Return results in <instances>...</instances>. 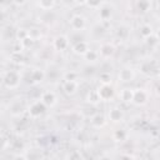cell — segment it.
<instances>
[{
	"mask_svg": "<svg viewBox=\"0 0 160 160\" xmlns=\"http://www.w3.org/2000/svg\"><path fill=\"white\" fill-rule=\"evenodd\" d=\"M20 82H21V75L16 70H9L8 72H5L2 78V84L8 90L18 89L20 86Z\"/></svg>",
	"mask_w": 160,
	"mask_h": 160,
	"instance_id": "6da1fadb",
	"label": "cell"
},
{
	"mask_svg": "<svg viewBox=\"0 0 160 160\" xmlns=\"http://www.w3.org/2000/svg\"><path fill=\"white\" fill-rule=\"evenodd\" d=\"M115 95V90L110 84H101L96 90V96L101 101H110Z\"/></svg>",
	"mask_w": 160,
	"mask_h": 160,
	"instance_id": "7a4b0ae2",
	"label": "cell"
},
{
	"mask_svg": "<svg viewBox=\"0 0 160 160\" xmlns=\"http://www.w3.org/2000/svg\"><path fill=\"white\" fill-rule=\"evenodd\" d=\"M45 109H46V106L44 105V102L41 100H36L28 108V112L31 119H38L45 112Z\"/></svg>",
	"mask_w": 160,
	"mask_h": 160,
	"instance_id": "3957f363",
	"label": "cell"
},
{
	"mask_svg": "<svg viewBox=\"0 0 160 160\" xmlns=\"http://www.w3.org/2000/svg\"><path fill=\"white\" fill-rule=\"evenodd\" d=\"M70 26L75 31H82L86 28V19L80 14H75L70 18Z\"/></svg>",
	"mask_w": 160,
	"mask_h": 160,
	"instance_id": "277c9868",
	"label": "cell"
},
{
	"mask_svg": "<svg viewBox=\"0 0 160 160\" xmlns=\"http://www.w3.org/2000/svg\"><path fill=\"white\" fill-rule=\"evenodd\" d=\"M136 74L131 68H122L118 74V80L121 82H131L134 81Z\"/></svg>",
	"mask_w": 160,
	"mask_h": 160,
	"instance_id": "5b68a950",
	"label": "cell"
},
{
	"mask_svg": "<svg viewBox=\"0 0 160 160\" xmlns=\"http://www.w3.org/2000/svg\"><path fill=\"white\" fill-rule=\"evenodd\" d=\"M40 100L44 102V105H45L46 108H52V106H55L56 102H58V98H56L55 92H54V91H50V90L44 91V92L41 94Z\"/></svg>",
	"mask_w": 160,
	"mask_h": 160,
	"instance_id": "8992f818",
	"label": "cell"
},
{
	"mask_svg": "<svg viewBox=\"0 0 160 160\" xmlns=\"http://www.w3.org/2000/svg\"><path fill=\"white\" fill-rule=\"evenodd\" d=\"M79 89V82L76 80H65L62 84V91L68 96H72L78 92Z\"/></svg>",
	"mask_w": 160,
	"mask_h": 160,
	"instance_id": "52a82bcc",
	"label": "cell"
},
{
	"mask_svg": "<svg viewBox=\"0 0 160 160\" xmlns=\"http://www.w3.org/2000/svg\"><path fill=\"white\" fill-rule=\"evenodd\" d=\"M146 101H148V92L144 89H135L132 104H135L136 106H140L146 104Z\"/></svg>",
	"mask_w": 160,
	"mask_h": 160,
	"instance_id": "ba28073f",
	"label": "cell"
},
{
	"mask_svg": "<svg viewBox=\"0 0 160 160\" xmlns=\"http://www.w3.org/2000/svg\"><path fill=\"white\" fill-rule=\"evenodd\" d=\"M54 48L56 50H60V51H64L69 48V38L66 35H59L55 38L54 40Z\"/></svg>",
	"mask_w": 160,
	"mask_h": 160,
	"instance_id": "9c48e42d",
	"label": "cell"
},
{
	"mask_svg": "<svg viewBox=\"0 0 160 160\" xmlns=\"http://www.w3.org/2000/svg\"><path fill=\"white\" fill-rule=\"evenodd\" d=\"M89 50H90V49H89L88 42H86V41H82V40L76 41V42L72 45V52L76 54V55H79V56H84Z\"/></svg>",
	"mask_w": 160,
	"mask_h": 160,
	"instance_id": "30bf717a",
	"label": "cell"
},
{
	"mask_svg": "<svg viewBox=\"0 0 160 160\" xmlns=\"http://www.w3.org/2000/svg\"><path fill=\"white\" fill-rule=\"evenodd\" d=\"M108 118L112 122H120L124 119V112H122V110L120 108H112V109L109 110Z\"/></svg>",
	"mask_w": 160,
	"mask_h": 160,
	"instance_id": "8fae6325",
	"label": "cell"
},
{
	"mask_svg": "<svg viewBox=\"0 0 160 160\" xmlns=\"http://www.w3.org/2000/svg\"><path fill=\"white\" fill-rule=\"evenodd\" d=\"M114 52H115V48H114V45H111L110 42L102 44V45L100 46V49H99V55L102 56V58H105V59L112 56Z\"/></svg>",
	"mask_w": 160,
	"mask_h": 160,
	"instance_id": "7c38bea8",
	"label": "cell"
},
{
	"mask_svg": "<svg viewBox=\"0 0 160 160\" xmlns=\"http://www.w3.org/2000/svg\"><path fill=\"white\" fill-rule=\"evenodd\" d=\"M45 79V72L41 69H35L30 72V82L31 84H40Z\"/></svg>",
	"mask_w": 160,
	"mask_h": 160,
	"instance_id": "4fadbf2b",
	"label": "cell"
},
{
	"mask_svg": "<svg viewBox=\"0 0 160 160\" xmlns=\"http://www.w3.org/2000/svg\"><path fill=\"white\" fill-rule=\"evenodd\" d=\"M134 91H135V89H131V88H124V89H121V91L119 94L120 100L124 101V102H132Z\"/></svg>",
	"mask_w": 160,
	"mask_h": 160,
	"instance_id": "5bb4252c",
	"label": "cell"
},
{
	"mask_svg": "<svg viewBox=\"0 0 160 160\" xmlns=\"http://www.w3.org/2000/svg\"><path fill=\"white\" fill-rule=\"evenodd\" d=\"M106 120H105V116L102 114H95L90 118V125L95 129H100L105 125Z\"/></svg>",
	"mask_w": 160,
	"mask_h": 160,
	"instance_id": "9a60e30c",
	"label": "cell"
},
{
	"mask_svg": "<svg viewBox=\"0 0 160 160\" xmlns=\"http://www.w3.org/2000/svg\"><path fill=\"white\" fill-rule=\"evenodd\" d=\"M140 35L144 38V39H148L149 36L154 35V30H152V26L149 25V24H144L140 26Z\"/></svg>",
	"mask_w": 160,
	"mask_h": 160,
	"instance_id": "2e32d148",
	"label": "cell"
},
{
	"mask_svg": "<svg viewBox=\"0 0 160 160\" xmlns=\"http://www.w3.org/2000/svg\"><path fill=\"white\" fill-rule=\"evenodd\" d=\"M140 71L144 74V75H150L152 71H154V64L151 61H144L141 65H140Z\"/></svg>",
	"mask_w": 160,
	"mask_h": 160,
	"instance_id": "e0dca14e",
	"label": "cell"
},
{
	"mask_svg": "<svg viewBox=\"0 0 160 160\" xmlns=\"http://www.w3.org/2000/svg\"><path fill=\"white\" fill-rule=\"evenodd\" d=\"M99 18L104 21L109 20L111 18V9L109 6H102L100 8V11H99Z\"/></svg>",
	"mask_w": 160,
	"mask_h": 160,
	"instance_id": "ac0fdd59",
	"label": "cell"
},
{
	"mask_svg": "<svg viewBox=\"0 0 160 160\" xmlns=\"http://www.w3.org/2000/svg\"><path fill=\"white\" fill-rule=\"evenodd\" d=\"M126 138H128V132L125 130H122V129L115 130L114 134H112V139L115 141H124V140H126Z\"/></svg>",
	"mask_w": 160,
	"mask_h": 160,
	"instance_id": "d6986e66",
	"label": "cell"
},
{
	"mask_svg": "<svg viewBox=\"0 0 160 160\" xmlns=\"http://www.w3.org/2000/svg\"><path fill=\"white\" fill-rule=\"evenodd\" d=\"M39 6L42 10H52L55 6V0H39Z\"/></svg>",
	"mask_w": 160,
	"mask_h": 160,
	"instance_id": "ffe728a7",
	"label": "cell"
},
{
	"mask_svg": "<svg viewBox=\"0 0 160 160\" xmlns=\"http://www.w3.org/2000/svg\"><path fill=\"white\" fill-rule=\"evenodd\" d=\"M136 6H138L139 11L146 12L150 9V1L149 0H136Z\"/></svg>",
	"mask_w": 160,
	"mask_h": 160,
	"instance_id": "44dd1931",
	"label": "cell"
},
{
	"mask_svg": "<svg viewBox=\"0 0 160 160\" xmlns=\"http://www.w3.org/2000/svg\"><path fill=\"white\" fill-rule=\"evenodd\" d=\"M99 52L98 51H95V50H89L85 55H84V59L86 60V61H89V62H94V61H96L98 59H99Z\"/></svg>",
	"mask_w": 160,
	"mask_h": 160,
	"instance_id": "7402d4cb",
	"label": "cell"
},
{
	"mask_svg": "<svg viewBox=\"0 0 160 160\" xmlns=\"http://www.w3.org/2000/svg\"><path fill=\"white\" fill-rule=\"evenodd\" d=\"M34 41H35V40H34L30 35H28V36H25L22 40H20V46H21L22 49H30V48L32 46Z\"/></svg>",
	"mask_w": 160,
	"mask_h": 160,
	"instance_id": "603a6c76",
	"label": "cell"
},
{
	"mask_svg": "<svg viewBox=\"0 0 160 160\" xmlns=\"http://www.w3.org/2000/svg\"><path fill=\"white\" fill-rule=\"evenodd\" d=\"M104 0H86V5L90 9H100Z\"/></svg>",
	"mask_w": 160,
	"mask_h": 160,
	"instance_id": "cb8c5ba5",
	"label": "cell"
},
{
	"mask_svg": "<svg viewBox=\"0 0 160 160\" xmlns=\"http://www.w3.org/2000/svg\"><path fill=\"white\" fill-rule=\"evenodd\" d=\"M116 35H118L120 39H125V38L129 35V31H128L126 28H124V26H119V28H118V31H116Z\"/></svg>",
	"mask_w": 160,
	"mask_h": 160,
	"instance_id": "d4e9b609",
	"label": "cell"
},
{
	"mask_svg": "<svg viewBox=\"0 0 160 160\" xmlns=\"http://www.w3.org/2000/svg\"><path fill=\"white\" fill-rule=\"evenodd\" d=\"M28 34L34 39V40H36V39H39L40 36H41V32H40V30L39 29H35V28H32V29H29L28 30Z\"/></svg>",
	"mask_w": 160,
	"mask_h": 160,
	"instance_id": "484cf974",
	"label": "cell"
},
{
	"mask_svg": "<svg viewBox=\"0 0 160 160\" xmlns=\"http://www.w3.org/2000/svg\"><path fill=\"white\" fill-rule=\"evenodd\" d=\"M100 81L101 84H110L111 82V76L109 72H101L100 74Z\"/></svg>",
	"mask_w": 160,
	"mask_h": 160,
	"instance_id": "4316f807",
	"label": "cell"
},
{
	"mask_svg": "<svg viewBox=\"0 0 160 160\" xmlns=\"http://www.w3.org/2000/svg\"><path fill=\"white\" fill-rule=\"evenodd\" d=\"M29 34H28V30H24V29H19L18 31H16V39L20 41V40H22L25 36H28Z\"/></svg>",
	"mask_w": 160,
	"mask_h": 160,
	"instance_id": "83f0119b",
	"label": "cell"
},
{
	"mask_svg": "<svg viewBox=\"0 0 160 160\" xmlns=\"http://www.w3.org/2000/svg\"><path fill=\"white\" fill-rule=\"evenodd\" d=\"M158 41H159V39L156 38V35H155V34H154V35H151V36H149V38L146 39V42H148L150 46H152V45L158 44Z\"/></svg>",
	"mask_w": 160,
	"mask_h": 160,
	"instance_id": "f1b7e54d",
	"label": "cell"
},
{
	"mask_svg": "<svg viewBox=\"0 0 160 160\" xmlns=\"http://www.w3.org/2000/svg\"><path fill=\"white\" fill-rule=\"evenodd\" d=\"M65 80H76V74L75 72H68L65 75Z\"/></svg>",
	"mask_w": 160,
	"mask_h": 160,
	"instance_id": "f546056e",
	"label": "cell"
},
{
	"mask_svg": "<svg viewBox=\"0 0 160 160\" xmlns=\"http://www.w3.org/2000/svg\"><path fill=\"white\" fill-rule=\"evenodd\" d=\"M11 2L14 5H16V6H22V5H25L28 2V0H11Z\"/></svg>",
	"mask_w": 160,
	"mask_h": 160,
	"instance_id": "4dcf8cb0",
	"label": "cell"
},
{
	"mask_svg": "<svg viewBox=\"0 0 160 160\" xmlns=\"http://www.w3.org/2000/svg\"><path fill=\"white\" fill-rule=\"evenodd\" d=\"M155 92H156V95L160 98V81L156 82V85H155Z\"/></svg>",
	"mask_w": 160,
	"mask_h": 160,
	"instance_id": "1f68e13d",
	"label": "cell"
},
{
	"mask_svg": "<svg viewBox=\"0 0 160 160\" xmlns=\"http://www.w3.org/2000/svg\"><path fill=\"white\" fill-rule=\"evenodd\" d=\"M75 4H78V5H84V4H86V0H75Z\"/></svg>",
	"mask_w": 160,
	"mask_h": 160,
	"instance_id": "d6a6232c",
	"label": "cell"
},
{
	"mask_svg": "<svg viewBox=\"0 0 160 160\" xmlns=\"http://www.w3.org/2000/svg\"><path fill=\"white\" fill-rule=\"evenodd\" d=\"M62 2H65V4H72V2H75V0H62Z\"/></svg>",
	"mask_w": 160,
	"mask_h": 160,
	"instance_id": "836d02e7",
	"label": "cell"
},
{
	"mask_svg": "<svg viewBox=\"0 0 160 160\" xmlns=\"http://www.w3.org/2000/svg\"><path fill=\"white\" fill-rule=\"evenodd\" d=\"M155 35H156V38H158V39L160 40V29H159V30L156 31V34H155Z\"/></svg>",
	"mask_w": 160,
	"mask_h": 160,
	"instance_id": "e575fe53",
	"label": "cell"
}]
</instances>
